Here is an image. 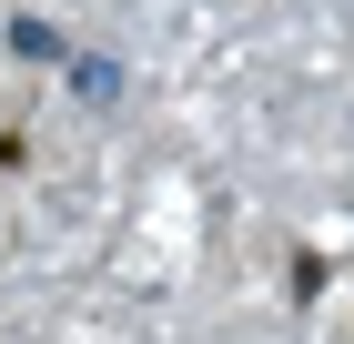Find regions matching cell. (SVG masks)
<instances>
[{"mask_svg": "<svg viewBox=\"0 0 354 344\" xmlns=\"http://www.w3.org/2000/svg\"><path fill=\"white\" fill-rule=\"evenodd\" d=\"M71 81H82V102H111V91H122V81H111V61H102V51H82V61H71Z\"/></svg>", "mask_w": 354, "mask_h": 344, "instance_id": "obj_1", "label": "cell"}]
</instances>
